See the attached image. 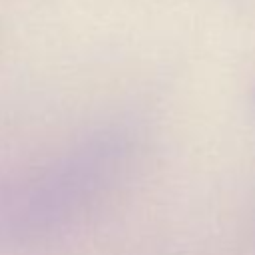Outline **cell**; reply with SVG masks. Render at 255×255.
Wrapping results in <instances>:
<instances>
[{"instance_id": "obj_1", "label": "cell", "mask_w": 255, "mask_h": 255, "mask_svg": "<svg viewBox=\"0 0 255 255\" xmlns=\"http://www.w3.org/2000/svg\"><path fill=\"white\" fill-rule=\"evenodd\" d=\"M129 145L92 139L50 165L0 185V239L42 241L80 223L128 175Z\"/></svg>"}, {"instance_id": "obj_2", "label": "cell", "mask_w": 255, "mask_h": 255, "mask_svg": "<svg viewBox=\"0 0 255 255\" xmlns=\"http://www.w3.org/2000/svg\"><path fill=\"white\" fill-rule=\"evenodd\" d=\"M253 102H255V90H253Z\"/></svg>"}]
</instances>
